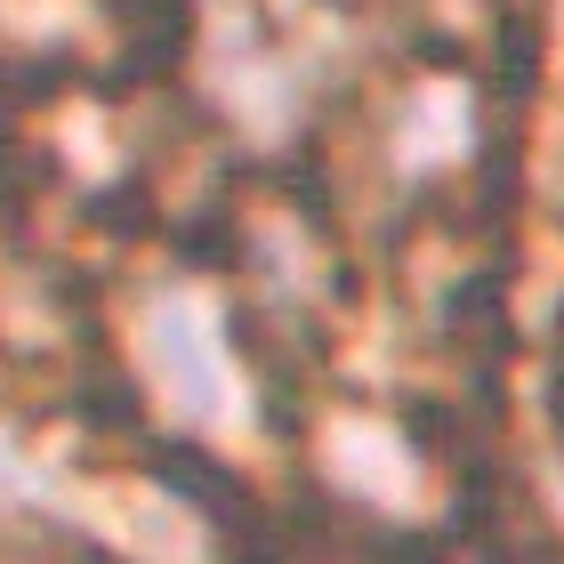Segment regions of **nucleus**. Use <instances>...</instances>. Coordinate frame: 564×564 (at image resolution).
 Returning <instances> with one entry per match:
<instances>
[]
</instances>
